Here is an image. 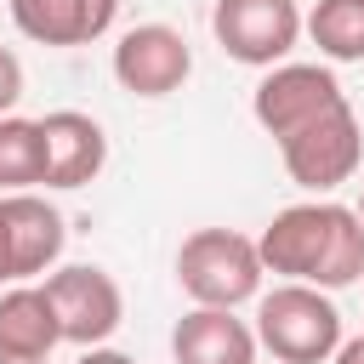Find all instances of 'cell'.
Returning <instances> with one entry per match:
<instances>
[{
  "instance_id": "2e32d148",
  "label": "cell",
  "mask_w": 364,
  "mask_h": 364,
  "mask_svg": "<svg viewBox=\"0 0 364 364\" xmlns=\"http://www.w3.org/2000/svg\"><path fill=\"white\" fill-rule=\"evenodd\" d=\"M17 97H23V63L11 46H0V114H11Z\"/></svg>"
},
{
  "instance_id": "3957f363",
  "label": "cell",
  "mask_w": 364,
  "mask_h": 364,
  "mask_svg": "<svg viewBox=\"0 0 364 364\" xmlns=\"http://www.w3.org/2000/svg\"><path fill=\"white\" fill-rule=\"evenodd\" d=\"M262 250L256 239L233 228H199L176 250V284L193 296V307H239L262 296Z\"/></svg>"
},
{
  "instance_id": "7a4b0ae2",
  "label": "cell",
  "mask_w": 364,
  "mask_h": 364,
  "mask_svg": "<svg viewBox=\"0 0 364 364\" xmlns=\"http://www.w3.org/2000/svg\"><path fill=\"white\" fill-rule=\"evenodd\" d=\"M256 341L279 364H324L341 347V313H336L330 290L284 279L256 301Z\"/></svg>"
},
{
  "instance_id": "52a82bcc",
  "label": "cell",
  "mask_w": 364,
  "mask_h": 364,
  "mask_svg": "<svg viewBox=\"0 0 364 364\" xmlns=\"http://www.w3.org/2000/svg\"><path fill=\"white\" fill-rule=\"evenodd\" d=\"M341 97H347V91H341V80H336L324 63H273V68L262 74L256 97H250V114H256V125L279 142L284 131H296L301 119L324 114V108L341 102Z\"/></svg>"
},
{
  "instance_id": "d6986e66",
  "label": "cell",
  "mask_w": 364,
  "mask_h": 364,
  "mask_svg": "<svg viewBox=\"0 0 364 364\" xmlns=\"http://www.w3.org/2000/svg\"><path fill=\"white\" fill-rule=\"evenodd\" d=\"M330 364H364V336H353V341H341Z\"/></svg>"
},
{
  "instance_id": "4fadbf2b",
  "label": "cell",
  "mask_w": 364,
  "mask_h": 364,
  "mask_svg": "<svg viewBox=\"0 0 364 364\" xmlns=\"http://www.w3.org/2000/svg\"><path fill=\"white\" fill-rule=\"evenodd\" d=\"M57 341H63V318H57L46 284H11L0 296V353L51 358Z\"/></svg>"
},
{
  "instance_id": "5bb4252c",
  "label": "cell",
  "mask_w": 364,
  "mask_h": 364,
  "mask_svg": "<svg viewBox=\"0 0 364 364\" xmlns=\"http://www.w3.org/2000/svg\"><path fill=\"white\" fill-rule=\"evenodd\" d=\"M46 182V136L40 119L0 114V193H23Z\"/></svg>"
},
{
  "instance_id": "ac0fdd59",
  "label": "cell",
  "mask_w": 364,
  "mask_h": 364,
  "mask_svg": "<svg viewBox=\"0 0 364 364\" xmlns=\"http://www.w3.org/2000/svg\"><path fill=\"white\" fill-rule=\"evenodd\" d=\"M74 364H136V358H125V353H114V347H85Z\"/></svg>"
},
{
  "instance_id": "e0dca14e",
  "label": "cell",
  "mask_w": 364,
  "mask_h": 364,
  "mask_svg": "<svg viewBox=\"0 0 364 364\" xmlns=\"http://www.w3.org/2000/svg\"><path fill=\"white\" fill-rule=\"evenodd\" d=\"M0 284H17V262H11V233H6V216H0Z\"/></svg>"
},
{
  "instance_id": "6da1fadb",
  "label": "cell",
  "mask_w": 364,
  "mask_h": 364,
  "mask_svg": "<svg viewBox=\"0 0 364 364\" xmlns=\"http://www.w3.org/2000/svg\"><path fill=\"white\" fill-rule=\"evenodd\" d=\"M262 267L318 284V290H347L364 279V222L358 210L336 205V199H307V205H284L262 239Z\"/></svg>"
},
{
  "instance_id": "ba28073f",
  "label": "cell",
  "mask_w": 364,
  "mask_h": 364,
  "mask_svg": "<svg viewBox=\"0 0 364 364\" xmlns=\"http://www.w3.org/2000/svg\"><path fill=\"white\" fill-rule=\"evenodd\" d=\"M193 74V51L171 23H136L114 46V80L131 97H171Z\"/></svg>"
},
{
  "instance_id": "9a60e30c",
  "label": "cell",
  "mask_w": 364,
  "mask_h": 364,
  "mask_svg": "<svg viewBox=\"0 0 364 364\" xmlns=\"http://www.w3.org/2000/svg\"><path fill=\"white\" fill-rule=\"evenodd\" d=\"M307 40L330 63H364V0H318L307 11Z\"/></svg>"
},
{
  "instance_id": "ffe728a7",
  "label": "cell",
  "mask_w": 364,
  "mask_h": 364,
  "mask_svg": "<svg viewBox=\"0 0 364 364\" xmlns=\"http://www.w3.org/2000/svg\"><path fill=\"white\" fill-rule=\"evenodd\" d=\"M0 364H46V358H17V353H0Z\"/></svg>"
},
{
  "instance_id": "44dd1931",
  "label": "cell",
  "mask_w": 364,
  "mask_h": 364,
  "mask_svg": "<svg viewBox=\"0 0 364 364\" xmlns=\"http://www.w3.org/2000/svg\"><path fill=\"white\" fill-rule=\"evenodd\" d=\"M353 210H358V222H364V193H358V205H353Z\"/></svg>"
},
{
  "instance_id": "9c48e42d",
  "label": "cell",
  "mask_w": 364,
  "mask_h": 364,
  "mask_svg": "<svg viewBox=\"0 0 364 364\" xmlns=\"http://www.w3.org/2000/svg\"><path fill=\"white\" fill-rule=\"evenodd\" d=\"M40 136H46V188H85L108 165V136L80 108L46 114L40 119Z\"/></svg>"
},
{
  "instance_id": "7c38bea8",
  "label": "cell",
  "mask_w": 364,
  "mask_h": 364,
  "mask_svg": "<svg viewBox=\"0 0 364 364\" xmlns=\"http://www.w3.org/2000/svg\"><path fill=\"white\" fill-rule=\"evenodd\" d=\"M256 324L233 318V307H193L171 330L176 364H256Z\"/></svg>"
},
{
  "instance_id": "30bf717a",
  "label": "cell",
  "mask_w": 364,
  "mask_h": 364,
  "mask_svg": "<svg viewBox=\"0 0 364 364\" xmlns=\"http://www.w3.org/2000/svg\"><path fill=\"white\" fill-rule=\"evenodd\" d=\"M17 34H28L34 46H91L114 28L119 0H6Z\"/></svg>"
},
{
  "instance_id": "8fae6325",
  "label": "cell",
  "mask_w": 364,
  "mask_h": 364,
  "mask_svg": "<svg viewBox=\"0 0 364 364\" xmlns=\"http://www.w3.org/2000/svg\"><path fill=\"white\" fill-rule=\"evenodd\" d=\"M0 216H6V233H11V262H17V284L34 279V273H51L63 245H68V228H63V210L46 205L34 188L23 193H0Z\"/></svg>"
},
{
  "instance_id": "8992f818",
  "label": "cell",
  "mask_w": 364,
  "mask_h": 364,
  "mask_svg": "<svg viewBox=\"0 0 364 364\" xmlns=\"http://www.w3.org/2000/svg\"><path fill=\"white\" fill-rule=\"evenodd\" d=\"M46 296L63 318V341L74 347H102L119 324H125V296L114 284V273L91 267V262H68L46 273Z\"/></svg>"
},
{
  "instance_id": "5b68a950",
  "label": "cell",
  "mask_w": 364,
  "mask_h": 364,
  "mask_svg": "<svg viewBox=\"0 0 364 364\" xmlns=\"http://www.w3.org/2000/svg\"><path fill=\"white\" fill-rule=\"evenodd\" d=\"M210 34L233 63L273 68L296 51V40L307 34V17H301L296 0H216L210 6Z\"/></svg>"
},
{
  "instance_id": "277c9868",
  "label": "cell",
  "mask_w": 364,
  "mask_h": 364,
  "mask_svg": "<svg viewBox=\"0 0 364 364\" xmlns=\"http://www.w3.org/2000/svg\"><path fill=\"white\" fill-rule=\"evenodd\" d=\"M279 159H284L290 182L307 188V193H318V199H324L330 188L353 182V176H358V159H364V125H358L353 102L341 97V102H330L324 114H313V119H301L296 131H284V136H279Z\"/></svg>"
}]
</instances>
